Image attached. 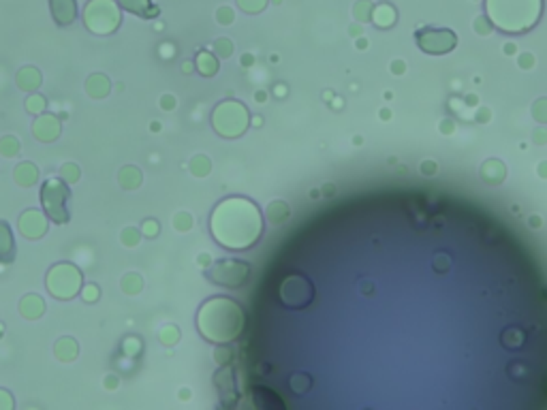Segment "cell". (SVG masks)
<instances>
[{"mask_svg":"<svg viewBox=\"0 0 547 410\" xmlns=\"http://www.w3.org/2000/svg\"><path fill=\"white\" fill-rule=\"evenodd\" d=\"M210 229L216 242L231 250L250 248L261 236L263 220L256 205L242 197L224 199L216 205L210 218Z\"/></svg>","mask_w":547,"mask_h":410,"instance_id":"obj_1","label":"cell"},{"mask_svg":"<svg viewBox=\"0 0 547 410\" xmlns=\"http://www.w3.org/2000/svg\"><path fill=\"white\" fill-rule=\"evenodd\" d=\"M199 334L214 344L236 340L244 329V312L238 302L229 297H212L197 314Z\"/></svg>","mask_w":547,"mask_h":410,"instance_id":"obj_2","label":"cell"},{"mask_svg":"<svg viewBox=\"0 0 547 410\" xmlns=\"http://www.w3.org/2000/svg\"><path fill=\"white\" fill-rule=\"evenodd\" d=\"M41 205L51 222H69V184L60 178H47L41 186Z\"/></svg>","mask_w":547,"mask_h":410,"instance_id":"obj_3","label":"cell"},{"mask_svg":"<svg viewBox=\"0 0 547 410\" xmlns=\"http://www.w3.org/2000/svg\"><path fill=\"white\" fill-rule=\"evenodd\" d=\"M212 126L227 139L240 137L248 129V111L238 101H224L212 113Z\"/></svg>","mask_w":547,"mask_h":410,"instance_id":"obj_4","label":"cell"},{"mask_svg":"<svg viewBox=\"0 0 547 410\" xmlns=\"http://www.w3.org/2000/svg\"><path fill=\"white\" fill-rule=\"evenodd\" d=\"M81 286V272L71 263H56L47 274V288L56 300H73Z\"/></svg>","mask_w":547,"mask_h":410,"instance_id":"obj_5","label":"cell"},{"mask_svg":"<svg viewBox=\"0 0 547 410\" xmlns=\"http://www.w3.org/2000/svg\"><path fill=\"white\" fill-rule=\"evenodd\" d=\"M206 278L224 288H240L250 280V265L240 259H222L206 272Z\"/></svg>","mask_w":547,"mask_h":410,"instance_id":"obj_6","label":"cell"},{"mask_svg":"<svg viewBox=\"0 0 547 410\" xmlns=\"http://www.w3.org/2000/svg\"><path fill=\"white\" fill-rule=\"evenodd\" d=\"M83 22L95 35H109L118 28L120 13L113 0H90L83 11Z\"/></svg>","mask_w":547,"mask_h":410,"instance_id":"obj_7","label":"cell"},{"mask_svg":"<svg viewBox=\"0 0 547 410\" xmlns=\"http://www.w3.org/2000/svg\"><path fill=\"white\" fill-rule=\"evenodd\" d=\"M278 297H280L282 306L293 308V310H302L314 300V286L306 276L291 274L280 282Z\"/></svg>","mask_w":547,"mask_h":410,"instance_id":"obj_8","label":"cell"},{"mask_svg":"<svg viewBox=\"0 0 547 410\" xmlns=\"http://www.w3.org/2000/svg\"><path fill=\"white\" fill-rule=\"evenodd\" d=\"M457 43L455 33L451 31H434V28H425V31L417 33V45L432 56H443L451 51Z\"/></svg>","mask_w":547,"mask_h":410,"instance_id":"obj_9","label":"cell"},{"mask_svg":"<svg viewBox=\"0 0 547 410\" xmlns=\"http://www.w3.org/2000/svg\"><path fill=\"white\" fill-rule=\"evenodd\" d=\"M19 231L28 240H41L47 233V214L39 210H26L19 216Z\"/></svg>","mask_w":547,"mask_h":410,"instance_id":"obj_10","label":"cell"},{"mask_svg":"<svg viewBox=\"0 0 547 410\" xmlns=\"http://www.w3.org/2000/svg\"><path fill=\"white\" fill-rule=\"evenodd\" d=\"M214 383L220 391V400L224 406H236L238 402V389H236V376H234V368L224 366L216 372Z\"/></svg>","mask_w":547,"mask_h":410,"instance_id":"obj_11","label":"cell"},{"mask_svg":"<svg viewBox=\"0 0 547 410\" xmlns=\"http://www.w3.org/2000/svg\"><path fill=\"white\" fill-rule=\"evenodd\" d=\"M60 131H63L60 120L56 118V115H49V113H41L39 118L35 120V124H33V135L39 141H45V143L58 139Z\"/></svg>","mask_w":547,"mask_h":410,"instance_id":"obj_12","label":"cell"},{"mask_svg":"<svg viewBox=\"0 0 547 410\" xmlns=\"http://www.w3.org/2000/svg\"><path fill=\"white\" fill-rule=\"evenodd\" d=\"M51 17L58 26H69L77 17V5L75 0H49Z\"/></svg>","mask_w":547,"mask_h":410,"instance_id":"obj_13","label":"cell"},{"mask_svg":"<svg viewBox=\"0 0 547 410\" xmlns=\"http://www.w3.org/2000/svg\"><path fill=\"white\" fill-rule=\"evenodd\" d=\"M252 400H254V406L261 410H284V402L270 387H263V385L252 387Z\"/></svg>","mask_w":547,"mask_h":410,"instance_id":"obj_14","label":"cell"},{"mask_svg":"<svg viewBox=\"0 0 547 410\" xmlns=\"http://www.w3.org/2000/svg\"><path fill=\"white\" fill-rule=\"evenodd\" d=\"M15 259V240L9 222L0 220V263H13Z\"/></svg>","mask_w":547,"mask_h":410,"instance_id":"obj_15","label":"cell"},{"mask_svg":"<svg viewBox=\"0 0 547 410\" xmlns=\"http://www.w3.org/2000/svg\"><path fill=\"white\" fill-rule=\"evenodd\" d=\"M118 5H120L122 9H126V11H131V13H135V15H139V17H143V19H152V17L158 15V7L152 5L150 0H118Z\"/></svg>","mask_w":547,"mask_h":410,"instance_id":"obj_16","label":"cell"},{"mask_svg":"<svg viewBox=\"0 0 547 410\" xmlns=\"http://www.w3.org/2000/svg\"><path fill=\"white\" fill-rule=\"evenodd\" d=\"M45 312V302L41 295H35V293H31V295H26L22 297L19 302V314L28 320H35L39 318L41 314Z\"/></svg>","mask_w":547,"mask_h":410,"instance_id":"obj_17","label":"cell"},{"mask_svg":"<svg viewBox=\"0 0 547 410\" xmlns=\"http://www.w3.org/2000/svg\"><path fill=\"white\" fill-rule=\"evenodd\" d=\"M15 81H17L19 90H24V92H35L37 88L41 85L43 77H41V71H39V69H35V67H24V69L17 73Z\"/></svg>","mask_w":547,"mask_h":410,"instance_id":"obj_18","label":"cell"},{"mask_svg":"<svg viewBox=\"0 0 547 410\" xmlns=\"http://www.w3.org/2000/svg\"><path fill=\"white\" fill-rule=\"evenodd\" d=\"M507 178V167L500 161H487L481 167V180L487 184H500Z\"/></svg>","mask_w":547,"mask_h":410,"instance_id":"obj_19","label":"cell"},{"mask_svg":"<svg viewBox=\"0 0 547 410\" xmlns=\"http://www.w3.org/2000/svg\"><path fill=\"white\" fill-rule=\"evenodd\" d=\"M109 90H111V83H109V79H107L105 75H101V73L90 75L88 81H85V92H88L92 99H103V97L109 95Z\"/></svg>","mask_w":547,"mask_h":410,"instance_id":"obj_20","label":"cell"},{"mask_svg":"<svg viewBox=\"0 0 547 410\" xmlns=\"http://www.w3.org/2000/svg\"><path fill=\"white\" fill-rule=\"evenodd\" d=\"M13 178L19 186H33L39 178V169L33 165V163H22L15 167V173Z\"/></svg>","mask_w":547,"mask_h":410,"instance_id":"obj_21","label":"cell"},{"mask_svg":"<svg viewBox=\"0 0 547 410\" xmlns=\"http://www.w3.org/2000/svg\"><path fill=\"white\" fill-rule=\"evenodd\" d=\"M54 353L60 361H73L79 353V348H77V342L73 338H60L54 346Z\"/></svg>","mask_w":547,"mask_h":410,"instance_id":"obj_22","label":"cell"},{"mask_svg":"<svg viewBox=\"0 0 547 410\" xmlns=\"http://www.w3.org/2000/svg\"><path fill=\"white\" fill-rule=\"evenodd\" d=\"M195 65H197V71L204 77H212L218 73V60H216V56L210 51H199Z\"/></svg>","mask_w":547,"mask_h":410,"instance_id":"obj_23","label":"cell"},{"mask_svg":"<svg viewBox=\"0 0 547 410\" xmlns=\"http://www.w3.org/2000/svg\"><path fill=\"white\" fill-rule=\"evenodd\" d=\"M500 342L505 348L509 350H517V348H522L524 342H526V334L520 329V327H509L500 334Z\"/></svg>","mask_w":547,"mask_h":410,"instance_id":"obj_24","label":"cell"},{"mask_svg":"<svg viewBox=\"0 0 547 410\" xmlns=\"http://www.w3.org/2000/svg\"><path fill=\"white\" fill-rule=\"evenodd\" d=\"M289 214H291V212H289V205H286L284 201H274V203L268 205V210H266L268 220L274 222V224H282V222H286Z\"/></svg>","mask_w":547,"mask_h":410,"instance_id":"obj_25","label":"cell"},{"mask_svg":"<svg viewBox=\"0 0 547 410\" xmlns=\"http://www.w3.org/2000/svg\"><path fill=\"white\" fill-rule=\"evenodd\" d=\"M120 184L131 190V188H137L141 184V169L139 167H133V165H126L122 171H120Z\"/></svg>","mask_w":547,"mask_h":410,"instance_id":"obj_26","label":"cell"},{"mask_svg":"<svg viewBox=\"0 0 547 410\" xmlns=\"http://www.w3.org/2000/svg\"><path fill=\"white\" fill-rule=\"evenodd\" d=\"M289 387L293 389L295 395H304V393H308L312 389V378L308 374H304V372H297V374L291 376Z\"/></svg>","mask_w":547,"mask_h":410,"instance_id":"obj_27","label":"cell"},{"mask_svg":"<svg viewBox=\"0 0 547 410\" xmlns=\"http://www.w3.org/2000/svg\"><path fill=\"white\" fill-rule=\"evenodd\" d=\"M374 22H377V26H381V28H389L395 22V11L389 5H381V7H377V13H374Z\"/></svg>","mask_w":547,"mask_h":410,"instance_id":"obj_28","label":"cell"},{"mask_svg":"<svg viewBox=\"0 0 547 410\" xmlns=\"http://www.w3.org/2000/svg\"><path fill=\"white\" fill-rule=\"evenodd\" d=\"M45 109H47V101H45V97L35 95V92H33L31 97H28V101H26V111H28V113L41 115Z\"/></svg>","mask_w":547,"mask_h":410,"instance_id":"obj_29","label":"cell"},{"mask_svg":"<svg viewBox=\"0 0 547 410\" xmlns=\"http://www.w3.org/2000/svg\"><path fill=\"white\" fill-rule=\"evenodd\" d=\"M141 286H143V280L139 274H126L122 278V290L129 293V295H137V293L141 290Z\"/></svg>","mask_w":547,"mask_h":410,"instance_id":"obj_30","label":"cell"},{"mask_svg":"<svg viewBox=\"0 0 547 410\" xmlns=\"http://www.w3.org/2000/svg\"><path fill=\"white\" fill-rule=\"evenodd\" d=\"M210 158L208 156H195L193 161H190V171L195 173V175H199V178H204V175H208L210 173Z\"/></svg>","mask_w":547,"mask_h":410,"instance_id":"obj_31","label":"cell"},{"mask_svg":"<svg viewBox=\"0 0 547 410\" xmlns=\"http://www.w3.org/2000/svg\"><path fill=\"white\" fill-rule=\"evenodd\" d=\"M432 268H434L436 274H447L451 268V256L447 252H436L434 259H432Z\"/></svg>","mask_w":547,"mask_h":410,"instance_id":"obj_32","label":"cell"},{"mask_svg":"<svg viewBox=\"0 0 547 410\" xmlns=\"http://www.w3.org/2000/svg\"><path fill=\"white\" fill-rule=\"evenodd\" d=\"M0 152H3L5 156H15L19 152V141L15 137H3L0 139Z\"/></svg>","mask_w":547,"mask_h":410,"instance_id":"obj_33","label":"cell"},{"mask_svg":"<svg viewBox=\"0 0 547 410\" xmlns=\"http://www.w3.org/2000/svg\"><path fill=\"white\" fill-rule=\"evenodd\" d=\"M60 175H63V180L69 182V184H75L79 180V167L73 165V163H65L63 169H60Z\"/></svg>","mask_w":547,"mask_h":410,"instance_id":"obj_34","label":"cell"},{"mask_svg":"<svg viewBox=\"0 0 547 410\" xmlns=\"http://www.w3.org/2000/svg\"><path fill=\"white\" fill-rule=\"evenodd\" d=\"M178 340H180V331H178L176 325H167V327H163V331H161V342H163V344L171 346V344H176Z\"/></svg>","mask_w":547,"mask_h":410,"instance_id":"obj_35","label":"cell"},{"mask_svg":"<svg viewBox=\"0 0 547 410\" xmlns=\"http://www.w3.org/2000/svg\"><path fill=\"white\" fill-rule=\"evenodd\" d=\"M79 293H81L83 302H88V304H95L99 300V295H101V290H99L97 284H85V286H81Z\"/></svg>","mask_w":547,"mask_h":410,"instance_id":"obj_36","label":"cell"},{"mask_svg":"<svg viewBox=\"0 0 547 410\" xmlns=\"http://www.w3.org/2000/svg\"><path fill=\"white\" fill-rule=\"evenodd\" d=\"M532 115L539 122H547V99H539L532 105Z\"/></svg>","mask_w":547,"mask_h":410,"instance_id":"obj_37","label":"cell"},{"mask_svg":"<svg viewBox=\"0 0 547 410\" xmlns=\"http://www.w3.org/2000/svg\"><path fill=\"white\" fill-rule=\"evenodd\" d=\"M214 51L220 56V58H229L234 54V43L229 41V39H218L216 43H214Z\"/></svg>","mask_w":547,"mask_h":410,"instance_id":"obj_38","label":"cell"},{"mask_svg":"<svg viewBox=\"0 0 547 410\" xmlns=\"http://www.w3.org/2000/svg\"><path fill=\"white\" fill-rule=\"evenodd\" d=\"M139 236H141V231H137L135 227H126L122 231V244L126 246H137L139 244Z\"/></svg>","mask_w":547,"mask_h":410,"instance_id":"obj_39","label":"cell"},{"mask_svg":"<svg viewBox=\"0 0 547 410\" xmlns=\"http://www.w3.org/2000/svg\"><path fill=\"white\" fill-rule=\"evenodd\" d=\"M238 3H240V7H242L244 11H248V13H259V11L266 7L268 0H238Z\"/></svg>","mask_w":547,"mask_h":410,"instance_id":"obj_40","label":"cell"},{"mask_svg":"<svg viewBox=\"0 0 547 410\" xmlns=\"http://www.w3.org/2000/svg\"><path fill=\"white\" fill-rule=\"evenodd\" d=\"M174 227H176L178 231H188V229L193 227V218H190V214H186V212L176 214V218H174Z\"/></svg>","mask_w":547,"mask_h":410,"instance_id":"obj_41","label":"cell"},{"mask_svg":"<svg viewBox=\"0 0 547 410\" xmlns=\"http://www.w3.org/2000/svg\"><path fill=\"white\" fill-rule=\"evenodd\" d=\"M158 229H161V227H158V222L150 218V220L143 222V227H141V233H143V236H146V238H150V240H152V238H156V236H158Z\"/></svg>","mask_w":547,"mask_h":410,"instance_id":"obj_42","label":"cell"},{"mask_svg":"<svg viewBox=\"0 0 547 410\" xmlns=\"http://www.w3.org/2000/svg\"><path fill=\"white\" fill-rule=\"evenodd\" d=\"M355 17L361 19V22L370 19V3H366V0L357 3V5H355Z\"/></svg>","mask_w":547,"mask_h":410,"instance_id":"obj_43","label":"cell"},{"mask_svg":"<svg viewBox=\"0 0 547 410\" xmlns=\"http://www.w3.org/2000/svg\"><path fill=\"white\" fill-rule=\"evenodd\" d=\"M13 408V397L9 391L0 389V410H11Z\"/></svg>","mask_w":547,"mask_h":410,"instance_id":"obj_44","label":"cell"},{"mask_svg":"<svg viewBox=\"0 0 547 410\" xmlns=\"http://www.w3.org/2000/svg\"><path fill=\"white\" fill-rule=\"evenodd\" d=\"M218 22H220V24H231V22H234V11L222 7V9L218 11Z\"/></svg>","mask_w":547,"mask_h":410,"instance_id":"obj_45","label":"cell"},{"mask_svg":"<svg viewBox=\"0 0 547 410\" xmlns=\"http://www.w3.org/2000/svg\"><path fill=\"white\" fill-rule=\"evenodd\" d=\"M161 107L165 109V111H169V109H174L176 107V99L171 97V95H165L163 99H161Z\"/></svg>","mask_w":547,"mask_h":410,"instance_id":"obj_46","label":"cell"},{"mask_svg":"<svg viewBox=\"0 0 547 410\" xmlns=\"http://www.w3.org/2000/svg\"><path fill=\"white\" fill-rule=\"evenodd\" d=\"M436 165L434 163H430V161H425L423 165H421V171H423V175H434L436 173Z\"/></svg>","mask_w":547,"mask_h":410,"instance_id":"obj_47","label":"cell"},{"mask_svg":"<svg viewBox=\"0 0 547 410\" xmlns=\"http://www.w3.org/2000/svg\"><path fill=\"white\" fill-rule=\"evenodd\" d=\"M475 26H477V31H479L481 35H487V33H489V24L485 26V24H483V19H479V22H477Z\"/></svg>","mask_w":547,"mask_h":410,"instance_id":"obj_48","label":"cell"},{"mask_svg":"<svg viewBox=\"0 0 547 410\" xmlns=\"http://www.w3.org/2000/svg\"><path fill=\"white\" fill-rule=\"evenodd\" d=\"M534 141L537 143H545L547 141V133L545 131H534Z\"/></svg>","mask_w":547,"mask_h":410,"instance_id":"obj_49","label":"cell"},{"mask_svg":"<svg viewBox=\"0 0 547 410\" xmlns=\"http://www.w3.org/2000/svg\"><path fill=\"white\" fill-rule=\"evenodd\" d=\"M372 288H374L372 282H361V293H364V295H372Z\"/></svg>","mask_w":547,"mask_h":410,"instance_id":"obj_50","label":"cell"},{"mask_svg":"<svg viewBox=\"0 0 547 410\" xmlns=\"http://www.w3.org/2000/svg\"><path fill=\"white\" fill-rule=\"evenodd\" d=\"M391 67H393V73H395V75H400V73H405V63H398V60H395V63H393Z\"/></svg>","mask_w":547,"mask_h":410,"instance_id":"obj_51","label":"cell"},{"mask_svg":"<svg viewBox=\"0 0 547 410\" xmlns=\"http://www.w3.org/2000/svg\"><path fill=\"white\" fill-rule=\"evenodd\" d=\"M520 65H524V67H530V65H532V58H530V56H526V58H524V60H522V58H520Z\"/></svg>","mask_w":547,"mask_h":410,"instance_id":"obj_52","label":"cell"},{"mask_svg":"<svg viewBox=\"0 0 547 410\" xmlns=\"http://www.w3.org/2000/svg\"><path fill=\"white\" fill-rule=\"evenodd\" d=\"M485 118H489V111H485V109H483V111L479 113V122H487Z\"/></svg>","mask_w":547,"mask_h":410,"instance_id":"obj_53","label":"cell"},{"mask_svg":"<svg viewBox=\"0 0 547 410\" xmlns=\"http://www.w3.org/2000/svg\"><path fill=\"white\" fill-rule=\"evenodd\" d=\"M539 171H541V175H545V178H547V163L539 165Z\"/></svg>","mask_w":547,"mask_h":410,"instance_id":"obj_54","label":"cell"},{"mask_svg":"<svg viewBox=\"0 0 547 410\" xmlns=\"http://www.w3.org/2000/svg\"><path fill=\"white\" fill-rule=\"evenodd\" d=\"M530 224H532V227H541V218H534V216H532V218H530Z\"/></svg>","mask_w":547,"mask_h":410,"instance_id":"obj_55","label":"cell"},{"mask_svg":"<svg viewBox=\"0 0 547 410\" xmlns=\"http://www.w3.org/2000/svg\"><path fill=\"white\" fill-rule=\"evenodd\" d=\"M193 71V65L190 63H184V73H190Z\"/></svg>","mask_w":547,"mask_h":410,"instance_id":"obj_56","label":"cell"},{"mask_svg":"<svg viewBox=\"0 0 547 410\" xmlns=\"http://www.w3.org/2000/svg\"><path fill=\"white\" fill-rule=\"evenodd\" d=\"M242 63H244V65H250V63H252V56H244Z\"/></svg>","mask_w":547,"mask_h":410,"instance_id":"obj_57","label":"cell"}]
</instances>
